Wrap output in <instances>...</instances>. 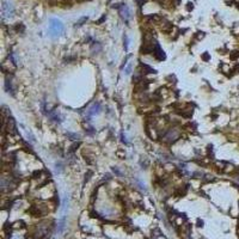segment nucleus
Masks as SVG:
<instances>
[{
  "mask_svg": "<svg viewBox=\"0 0 239 239\" xmlns=\"http://www.w3.org/2000/svg\"><path fill=\"white\" fill-rule=\"evenodd\" d=\"M100 111H102V105H100V103H98V102L93 103V104H92V105L86 110L85 120H86V121H90V119H91L92 116L100 114Z\"/></svg>",
  "mask_w": 239,
  "mask_h": 239,
  "instance_id": "2",
  "label": "nucleus"
},
{
  "mask_svg": "<svg viewBox=\"0 0 239 239\" xmlns=\"http://www.w3.org/2000/svg\"><path fill=\"white\" fill-rule=\"evenodd\" d=\"M49 32L52 36H59L60 34L63 32V24L59 19H50Z\"/></svg>",
  "mask_w": 239,
  "mask_h": 239,
  "instance_id": "1",
  "label": "nucleus"
},
{
  "mask_svg": "<svg viewBox=\"0 0 239 239\" xmlns=\"http://www.w3.org/2000/svg\"><path fill=\"white\" fill-rule=\"evenodd\" d=\"M66 136H68V138H71V140H78L80 138L79 134H72V133H66Z\"/></svg>",
  "mask_w": 239,
  "mask_h": 239,
  "instance_id": "8",
  "label": "nucleus"
},
{
  "mask_svg": "<svg viewBox=\"0 0 239 239\" xmlns=\"http://www.w3.org/2000/svg\"><path fill=\"white\" fill-rule=\"evenodd\" d=\"M5 87H6V91H7L8 93L15 95V89H13V86H12V80H11L10 77H7L6 80H5Z\"/></svg>",
  "mask_w": 239,
  "mask_h": 239,
  "instance_id": "4",
  "label": "nucleus"
},
{
  "mask_svg": "<svg viewBox=\"0 0 239 239\" xmlns=\"http://www.w3.org/2000/svg\"><path fill=\"white\" fill-rule=\"evenodd\" d=\"M85 132L92 135V134L95 133V129H93V127H91V126H87V127H85Z\"/></svg>",
  "mask_w": 239,
  "mask_h": 239,
  "instance_id": "9",
  "label": "nucleus"
},
{
  "mask_svg": "<svg viewBox=\"0 0 239 239\" xmlns=\"http://www.w3.org/2000/svg\"><path fill=\"white\" fill-rule=\"evenodd\" d=\"M63 226H65V219H62L61 221H60V224H59V232H61L62 231V228H63Z\"/></svg>",
  "mask_w": 239,
  "mask_h": 239,
  "instance_id": "10",
  "label": "nucleus"
},
{
  "mask_svg": "<svg viewBox=\"0 0 239 239\" xmlns=\"http://www.w3.org/2000/svg\"><path fill=\"white\" fill-rule=\"evenodd\" d=\"M7 130H8V133L16 134V126H15V121H13V119H11L10 116L7 117Z\"/></svg>",
  "mask_w": 239,
  "mask_h": 239,
  "instance_id": "5",
  "label": "nucleus"
},
{
  "mask_svg": "<svg viewBox=\"0 0 239 239\" xmlns=\"http://www.w3.org/2000/svg\"><path fill=\"white\" fill-rule=\"evenodd\" d=\"M178 138H179V132L177 129H175V128H171V129L166 130L165 134L163 135V140H164L165 142H167V143L175 142Z\"/></svg>",
  "mask_w": 239,
  "mask_h": 239,
  "instance_id": "3",
  "label": "nucleus"
},
{
  "mask_svg": "<svg viewBox=\"0 0 239 239\" xmlns=\"http://www.w3.org/2000/svg\"><path fill=\"white\" fill-rule=\"evenodd\" d=\"M121 15H122V17L124 18V20L129 19L130 12H129V8H128L127 5H122V7H121Z\"/></svg>",
  "mask_w": 239,
  "mask_h": 239,
  "instance_id": "7",
  "label": "nucleus"
},
{
  "mask_svg": "<svg viewBox=\"0 0 239 239\" xmlns=\"http://www.w3.org/2000/svg\"><path fill=\"white\" fill-rule=\"evenodd\" d=\"M124 72H126V74H130V72H132V63L127 66V68L124 69Z\"/></svg>",
  "mask_w": 239,
  "mask_h": 239,
  "instance_id": "11",
  "label": "nucleus"
},
{
  "mask_svg": "<svg viewBox=\"0 0 239 239\" xmlns=\"http://www.w3.org/2000/svg\"><path fill=\"white\" fill-rule=\"evenodd\" d=\"M48 115H49V117L53 120V121H55V122H62V116L60 115L59 111H56V110H53L52 113H48Z\"/></svg>",
  "mask_w": 239,
  "mask_h": 239,
  "instance_id": "6",
  "label": "nucleus"
},
{
  "mask_svg": "<svg viewBox=\"0 0 239 239\" xmlns=\"http://www.w3.org/2000/svg\"><path fill=\"white\" fill-rule=\"evenodd\" d=\"M55 166H56V172H61V171H62V165H61L60 163H56Z\"/></svg>",
  "mask_w": 239,
  "mask_h": 239,
  "instance_id": "12",
  "label": "nucleus"
}]
</instances>
